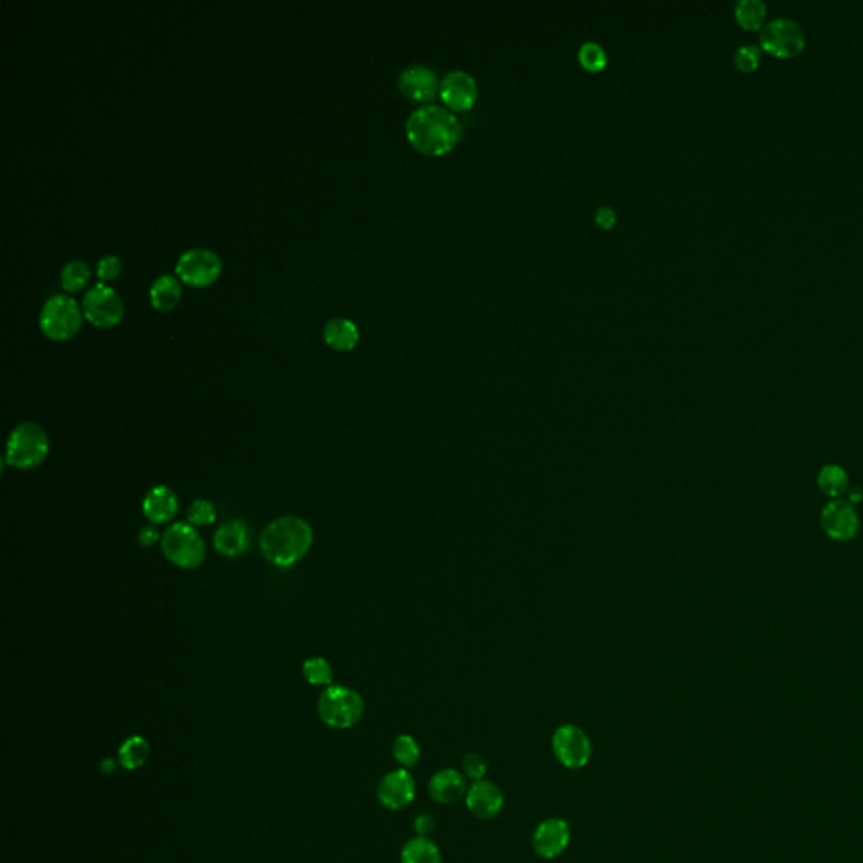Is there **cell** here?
Segmentation results:
<instances>
[{
    "label": "cell",
    "instance_id": "6da1fadb",
    "mask_svg": "<svg viewBox=\"0 0 863 863\" xmlns=\"http://www.w3.org/2000/svg\"><path fill=\"white\" fill-rule=\"evenodd\" d=\"M460 132L458 116L439 105H423L406 120V137L427 155L449 153L460 139Z\"/></svg>",
    "mask_w": 863,
    "mask_h": 863
},
{
    "label": "cell",
    "instance_id": "7a4b0ae2",
    "mask_svg": "<svg viewBox=\"0 0 863 863\" xmlns=\"http://www.w3.org/2000/svg\"><path fill=\"white\" fill-rule=\"evenodd\" d=\"M314 532L299 516H282L272 521L260 534V552L274 567L289 569L309 553Z\"/></svg>",
    "mask_w": 863,
    "mask_h": 863
},
{
    "label": "cell",
    "instance_id": "3957f363",
    "mask_svg": "<svg viewBox=\"0 0 863 863\" xmlns=\"http://www.w3.org/2000/svg\"><path fill=\"white\" fill-rule=\"evenodd\" d=\"M318 713L330 728L346 730L361 720L365 700L348 686H329L319 697Z\"/></svg>",
    "mask_w": 863,
    "mask_h": 863
},
{
    "label": "cell",
    "instance_id": "277c9868",
    "mask_svg": "<svg viewBox=\"0 0 863 863\" xmlns=\"http://www.w3.org/2000/svg\"><path fill=\"white\" fill-rule=\"evenodd\" d=\"M48 454V433L38 423L27 422L15 427L11 433L5 450V462L15 469H34L46 460Z\"/></svg>",
    "mask_w": 863,
    "mask_h": 863
},
{
    "label": "cell",
    "instance_id": "5b68a950",
    "mask_svg": "<svg viewBox=\"0 0 863 863\" xmlns=\"http://www.w3.org/2000/svg\"><path fill=\"white\" fill-rule=\"evenodd\" d=\"M165 559L184 571H194L203 565L206 557L201 534L190 523H176L165 530L161 538Z\"/></svg>",
    "mask_w": 863,
    "mask_h": 863
},
{
    "label": "cell",
    "instance_id": "8992f818",
    "mask_svg": "<svg viewBox=\"0 0 863 863\" xmlns=\"http://www.w3.org/2000/svg\"><path fill=\"white\" fill-rule=\"evenodd\" d=\"M39 328L52 341L73 338L81 328V309L77 301L61 293L51 295L41 309Z\"/></svg>",
    "mask_w": 863,
    "mask_h": 863
},
{
    "label": "cell",
    "instance_id": "52a82bcc",
    "mask_svg": "<svg viewBox=\"0 0 863 863\" xmlns=\"http://www.w3.org/2000/svg\"><path fill=\"white\" fill-rule=\"evenodd\" d=\"M761 48L775 58H794L806 46V32L800 23L787 15H777L761 29Z\"/></svg>",
    "mask_w": 863,
    "mask_h": 863
},
{
    "label": "cell",
    "instance_id": "ba28073f",
    "mask_svg": "<svg viewBox=\"0 0 863 863\" xmlns=\"http://www.w3.org/2000/svg\"><path fill=\"white\" fill-rule=\"evenodd\" d=\"M552 749L557 761L571 771L584 769L592 757L590 738L580 727L560 725L552 737Z\"/></svg>",
    "mask_w": 863,
    "mask_h": 863
},
{
    "label": "cell",
    "instance_id": "9c48e42d",
    "mask_svg": "<svg viewBox=\"0 0 863 863\" xmlns=\"http://www.w3.org/2000/svg\"><path fill=\"white\" fill-rule=\"evenodd\" d=\"M219 256L208 248H190L179 256L176 274L192 287H206L221 274Z\"/></svg>",
    "mask_w": 863,
    "mask_h": 863
},
{
    "label": "cell",
    "instance_id": "30bf717a",
    "mask_svg": "<svg viewBox=\"0 0 863 863\" xmlns=\"http://www.w3.org/2000/svg\"><path fill=\"white\" fill-rule=\"evenodd\" d=\"M83 312L91 324L112 328L124 316V302L107 283H95L83 297Z\"/></svg>",
    "mask_w": 863,
    "mask_h": 863
},
{
    "label": "cell",
    "instance_id": "8fae6325",
    "mask_svg": "<svg viewBox=\"0 0 863 863\" xmlns=\"http://www.w3.org/2000/svg\"><path fill=\"white\" fill-rule=\"evenodd\" d=\"M820 524L828 538L845 543L858 534L860 516L849 499H831L821 509Z\"/></svg>",
    "mask_w": 863,
    "mask_h": 863
},
{
    "label": "cell",
    "instance_id": "7c38bea8",
    "mask_svg": "<svg viewBox=\"0 0 863 863\" xmlns=\"http://www.w3.org/2000/svg\"><path fill=\"white\" fill-rule=\"evenodd\" d=\"M376 796L383 808L390 812H402L408 808L417 796L415 777L406 769H394L381 779Z\"/></svg>",
    "mask_w": 863,
    "mask_h": 863
},
{
    "label": "cell",
    "instance_id": "4fadbf2b",
    "mask_svg": "<svg viewBox=\"0 0 863 863\" xmlns=\"http://www.w3.org/2000/svg\"><path fill=\"white\" fill-rule=\"evenodd\" d=\"M571 825L563 818H546L534 828L532 845L538 857L553 860L571 845Z\"/></svg>",
    "mask_w": 863,
    "mask_h": 863
},
{
    "label": "cell",
    "instance_id": "5bb4252c",
    "mask_svg": "<svg viewBox=\"0 0 863 863\" xmlns=\"http://www.w3.org/2000/svg\"><path fill=\"white\" fill-rule=\"evenodd\" d=\"M466 806L476 818L493 820L505 806V794L493 781H474L466 794Z\"/></svg>",
    "mask_w": 863,
    "mask_h": 863
},
{
    "label": "cell",
    "instance_id": "9a60e30c",
    "mask_svg": "<svg viewBox=\"0 0 863 863\" xmlns=\"http://www.w3.org/2000/svg\"><path fill=\"white\" fill-rule=\"evenodd\" d=\"M441 98L454 110H469L478 98V83L468 71L456 70L441 81Z\"/></svg>",
    "mask_w": 863,
    "mask_h": 863
},
{
    "label": "cell",
    "instance_id": "2e32d148",
    "mask_svg": "<svg viewBox=\"0 0 863 863\" xmlns=\"http://www.w3.org/2000/svg\"><path fill=\"white\" fill-rule=\"evenodd\" d=\"M398 88L415 102H429L441 91V83L431 68L417 64L408 66L400 73Z\"/></svg>",
    "mask_w": 863,
    "mask_h": 863
},
{
    "label": "cell",
    "instance_id": "e0dca14e",
    "mask_svg": "<svg viewBox=\"0 0 863 863\" xmlns=\"http://www.w3.org/2000/svg\"><path fill=\"white\" fill-rule=\"evenodd\" d=\"M466 775L458 769H441L432 775L429 783V793L432 800L439 804H454L466 798L468 794Z\"/></svg>",
    "mask_w": 863,
    "mask_h": 863
},
{
    "label": "cell",
    "instance_id": "ac0fdd59",
    "mask_svg": "<svg viewBox=\"0 0 863 863\" xmlns=\"http://www.w3.org/2000/svg\"><path fill=\"white\" fill-rule=\"evenodd\" d=\"M213 543L219 555L223 557H238L250 548V528L245 521L233 520L223 523L216 530Z\"/></svg>",
    "mask_w": 863,
    "mask_h": 863
},
{
    "label": "cell",
    "instance_id": "d6986e66",
    "mask_svg": "<svg viewBox=\"0 0 863 863\" xmlns=\"http://www.w3.org/2000/svg\"><path fill=\"white\" fill-rule=\"evenodd\" d=\"M142 509L145 518L153 524H165L174 520L178 513V496L167 486H155L144 497Z\"/></svg>",
    "mask_w": 863,
    "mask_h": 863
},
{
    "label": "cell",
    "instance_id": "ffe728a7",
    "mask_svg": "<svg viewBox=\"0 0 863 863\" xmlns=\"http://www.w3.org/2000/svg\"><path fill=\"white\" fill-rule=\"evenodd\" d=\"M324 341L332 349L349 351L359 341V330L351 319L334 318L328 320L322 330Z\"/></svg>",
    "mask_w": 863,
    "mask_h": 863
},
{
    "label": "cell",
    "instance_id": "44dd1931",
    "mask_svg": "<svg viewBox=\"0 0 863 863\" xmlns=\"http://www.w3.org/2000/svg\"><path fill=\"white\" fill-rule=\"evenodd\" d=\"M816 484L821 495H825L830 499H841V496L847 495L850 489V478H849V472L841 466L826 464L818 472Z\"/></svg>",
    "mask_w": 863,
    "mask_h": 863
},
{
    "label": "cell",
    "instance_id": "7402d4cb",
    "mask_svg": "<svg viewBox=\"0 0 863 863\" xmlns=\"http://www.w3.org/2000/svg\"><path fill=\"white\" fill-rule=\"evenodd\" d=\"M149 297H151V304L157 311H162V312L171 311L172 307H176L179 299H181V283L171 274L161 275V277L153 280V283L149 289Z\"/></svg>",
    "mask_w": 863,
    "mask_h": 863
},
{
    "label": "cell",
    "instance_id": "603a6c76",
    "mask_svg": "<svg viewBox=\"0 0 863 863\" xmlns=\"http://www.w3.org/2000/svg\"><path fill=\"white\" fill-rule=\"evenodd\" d=\"M402 863H442V851L431 838H410L400 853Z\"/></svg>",
    "mask_w": 863,
    "mask_h": 863
},
{
    "label": "cell",
    "instance_id": "cb8c5ba5",
    "mask_svg": "<svg viewBox=\"0 0 863 863\" xmlns=\"http://www.w3.org/2000/svg\"><path fill=\"white\" fill-rule=\"evenodd\" d=\"M149 752H151L149 742L144 737H128L127 740L122 744V747L118 749V759L122 767H125L127 771H135L147 762Z\"/></svg>",
    "mask_w": 863,
    "mask_h": 863
},
{
    "label": "cell",
    "instance_id": "d4e9b609",
    "mask_svg": "<svg viewBox=\"0 0 863 863\" xmlns=\"http://www.w3.org/2000/svg\"><path fill=\"white\" fill-rule=\"evenodd\" d=\"M737 23L746 29H762L767 17L764 0H737L734 7Z\"/></svg>",
    "mask_w": 863,
    "mask_h": 863
},
{
    "label": "cell",
    "instance_id": "484cf974",
    "mask_svg": "<svg viewBox=\"0 0 863 863\" xmlns=\"http://www.w3.org/2000/svg\"><path fill=\"white\" fill-rule=\"evenodd\" d=\"M392 754H394V761L398 762L404 769L415 767L419 764L420 756H422L419 742L408 734H402V736L394 738Z\"/></svg>",
    "mask_w": 863,
    "mask_h": 863
},
{
    "label": "cell",
    "instance_id": "4316f807",
    "mask_svg": "<svg viewBox=\"0 0 863 863\" xmlns=\"http://www.w3.org/2000/svg\"><path fill=\"white\" fill-rule=\"evenodd\" d=\"M89 277H91V270L81 260H71L61 270V283L70 292H77L79 289H83L88 283Z\"/></svg>",
    "mask_w": 863,
    "mask_h": 863
},
{
    "label": "cell",
    "instance_id": "83f0119b",
    "mask_svg": "<svg viewBox=\"0 0 863 863\" xmlns=\"http://www.w3.org/2000/svg\"><path fill=\"white\" fill-rule=\"evenodd\" d=\"M305 682L311 685H329L332 682V668L324 658H309L302 666Z\"/></svg>",
    "mask_w": 863,
    "mask_h": 863
},
{
    "label": "cell",
    "instance_id": "f1b7e54d",
    "mask_svg": "<svg viewBox=\"0 0 863 863\" xmlns=\"http://www.w3.org/2000/svg\"><path fill=\"white\" fill-rule=\"evenodd\" d=\"M579 61L589 71H600L608 64V54L600 44L589 41L579 50Z\"/></svg>",
    "mask_w": 863,
    "mask_h": 863
},
{
    "label": "cell",
    "instance_id": "f546056e",
    "mask_svg": "<svg viewBox=\"0 0 863 863\" xmlns=\"http://www.w3.org/2000/svg\"><path fill=\"white\" fill-rule=\"evenodd\" d=\"M762 61V48L759 44H742L734 52V63L744 73L756 71Z\"/></svg>",
    "mask_w": 863,
    "mask_h": 863
},
{
    "label": "cell",
    "instance_id": "4dcf8cb0",
    "mask_svg": "<svg viewBox=\"0 0 863 863\" xmlns=\"http://www.w3.org/2000/svg\"><path fill=\"white\" fill-rule=\"evenodd\" d=\"M190 526H209L216 521V509L208 499H196L188 511Z\"/></svg>",
    "mask_w": 863,
    "mask_h": 863
},
{
    "label": "cell",
    "instance_id": "1f68e13d",
    "mask_svg": "<svg viewBox=\"0 0 863 863\" xmlns=\"http://www.w3.org/2000/svg\"><path fill=\"white\" fill-rule=\"evenodd\" d=\"M462 769L466 777H469L472 781H481L487 773V764L481 754L469 752L462 759Z\"/></svg>",
    "mask_w": 863,
    "mask_h": 863
},
{
    "label": "cell",
    "instance_id": "d6a6232c",
    "mask_svg": "<svg viewBox=\"0 0 863 863\" xmlns=\"http://www.w3.org/2000/svg\"><path fill=\"white\" fill-rule=\"evenodd\" d=\"M122 272V262L115 255H105L97 264V275L103 280H112L118 277Z\"/></svg>",
    "mask_w": 863,
    "mask_h": 863
},
{
    "label": "cell",
    "instance_id": "836d02e7",
    "mask_svg": "<svg viewBox=\"0 0 863 863\" xmlns=\"http://www.w3.org/2000/svg\"><path fill=\"white\" fill-rule=\"evenodd\" d=\"M413 830L417 833V837L431 838L432 833L435 831V820L432 814H419L413 821Z\"/></svg>",
    "mask_w": 863,
    "mask_h": 863
},
{
    "label": "cell",
    "instance_id": "e575fe53",
    "mask_svg": "<svg viewBox=\"0 0 863 863\" xmlns=\"http://www.w3.org/2000/svg\"><path fill=\"white\" fill-rule=\"evenodd\" d=\"M616 219H617V218H616V211H614L612 208H609V206H602V208H599L596 211L597 225L602 227V228H612L614 223H616Z\"/></svg>",
    "mask_w": 863,
    "mask_h": 863
},
{
    "label": "cell",
    "instance_id": "d590c367",
    "mask_svg": "<svg viewBox=\"0 0 863 863\" xmlns=\"http://www.w3.org/2000/svg\"><path fill=\"white\" fill-rule=\"evenodd\" d=\"M161 540L159 532L153 526H145L139 534V543L142 546H153Z\"/></svg>",
    "mask_w": 863,
    "mask_h": 863
},
{
    "label": "cell",
    "instance_id": "8d00e7d4",
    "mask_svg": "<svg viewBox=\"0 0 863 863\" xmlns=\"http://www.w3.org/2000/svg\"><path fill=\"white\" fill-rule=\"evenodd\" d=\"M847 495H849V501H850L853 506H855L857 503H860V501L863 499V493L860 491V489H858V487H850Z\"/></svg>",
    "mask_w": 863,
    "mask_h": 863
}]
</instances>
